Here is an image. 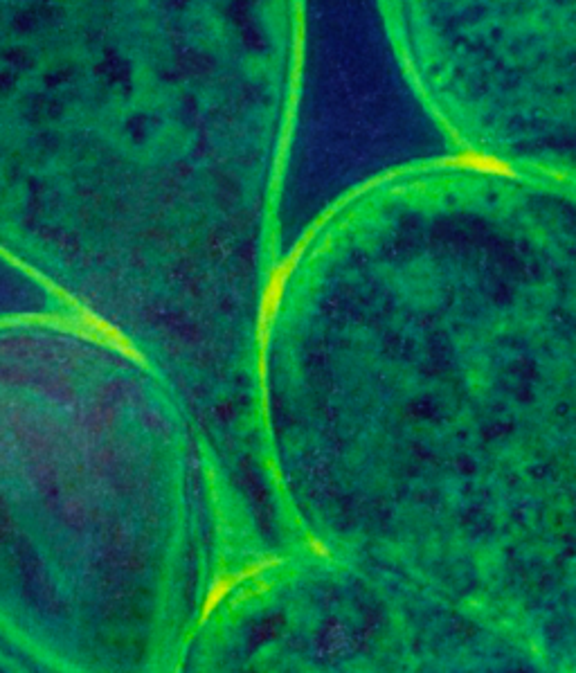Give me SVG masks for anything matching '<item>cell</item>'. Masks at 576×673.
<instances>
[{
	"instance_id": "cell-3",
	"label": "cell",
	"mask_w": 576,
	"mask_h": 673,
	"mask_svg": "<svg viewBox=\"0 0 576 673\" xmlns=\"http://www.w3.org/2000/svg\"><path fill=\"white\" fill-rule=\"evenodd\" d=\"M457 165H466L471 169H477V172H493V174H507L511 176V169L507 165L498 163L495 158L489 156H477V154H464L457 160Z\"/></svg>"
},
{
	"instance_id": "cell-2",
	"label": "cell",
	"mask_w": 576,
	"mask_h": 673,
	"mask_svg": "<svg viewBox=\"0 0 576 673\" xmlns=\"http://www.w3.org/2000/svg\"><path fill=\"white\" fill-rule=\"evenodd\" d=\"M268 565H270V563H259V565H255V568H250V570L241 572V574H230V577H221V579H216V581H214V586L210 588V592H207V599H205V604H203V613H201V622H205V619L214 613V608L221 604L223 597L228 595L230 590H234V586H237V583H241L243 579L252 577V574H257L259 570L268 568Z\"/></svg>"
},
{
	"instance_id": "cell-1",
	"label": "cell",
	"mask_w": 576,
	"mask_h": 673,
	"mask_svg": "<svg viewBox=\"0 0 576 673\" xmlns=\"http://www.w3.org/2000/svg\"><path fill=\"white\" fill-rule=\"evenodd\" d=\"M68 329L77 331V334L86 336V338L99 340V343L113 347V349H117V352H122V354L129 356V358H135V361H142L140 354H138V349H135L129 343V338H126L120 329L113 327L111 322L104 320V318H99L97 313H93L90 309L77 307V316L72 318Z\"/></svg>"
}]
</instances>
